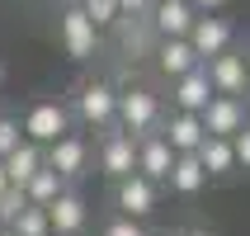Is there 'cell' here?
<instances>
[{"instance_id": "cell-1", "label": "cell", "mask_w": 250, "mask_h": 236, "mask_svg": "<svg viewBox=\"0 0 250 236\" xmlns=\"http://www.w3.org/2000/svg\"><path fill=\"white\" fill-rule=\"evenodd\" d=\"M66 109H71V123L104 132V128H113V113H118V90L109 81H76L66 95Z\"/></svg>"}, {"instance_id": "cell-2", "label": "cell", "mask_w": 250, "mask_h": 236, "mask_svg": "<svg viewBox=\"0 0 250 236\" xmlns=\"http://www.w3.org/2000/svg\"><path fill=\"white\" fill-rule=\"evenodd\" d=\"M95 166H99V175H104L109 184L123 180V175H132V170H137V137L123 132L118 123L104 128L99 142H95Z\"/></svg>"}, {"instance_id": "cell-3", "label": "cell", "mask_w": 250, "mask_h": 236, "mask_svg": "<svg viewBox=\"0 0 250 236\" xmlns=\"http://www.w3.org/2000/svg\"><path fill=\"white\" fill-rule=\"evenodd\" d=\"M42 161H47V166H52L66 184H76V180L90 175V166H95V147H90L81 132H62L57 142L42 147Z\"/></svg>"}, {"instance_id": "cell-4", "label": "cell", "mask_w": 250, "mask_h": 236, "mask_svg": "<svg viewBox=\"0 0 250 236\" xmlns=\"http://www.w3.org/2000/svg\"><path fill=\"white\" fill-rule=\"evenodd\" d=\"M19 128H24L28 142H38V147H47V142H57L62 132H71V109L66 99H33L24 109V118H19Z\"/></svg>"}, {"instance_id": "cell-5", "label": "cell", "mask_w": 250, "mask_h": 236, "mask_svg": "<svg viewBox=\"0 0 250 236\" xmlns=\"http://www.w3.org/2000/svg\"><path fill=\"white\" fill-rule=\"evenodd\" d=\"M161 99L151 95V90H142V85H132V90H118V113H113V123L123 128V132H132V137H142V132H156L161 128Z\"/></svg>"}, {"instance_id": "cell-6", "label": "cell", "mask_w": 250, "mask_h": 236, "mask_svg": "<svg viewBox=\"0 0 250 236\" xmlns=\"http://www.w3.org/2000/svg\"><path fill=\"white\" fill-rule=\"evenodd\" d=\"M156 203H161V184L146 180L142 170L113 180V213H123V217H151Z\"/></svg>"}, {"instance_id": "cell-7", "label": "cell", "mask_w": 250, "mask_h": 236, "mask_svg": "<svg viewBox=\"0 0 250 236\" xmlns=\"http://www.w3.org/2000/svg\"><path fill=\"white\" fill-rule=\"evenodd\" d=\"M57 33H62V47H66L71 62H90L99 52V28L90 24V14L81 5H66L62 19H57Z\"/></svg>"}, {"instance_id": "cell-8", "label": "cell", "mask_w": 250, "mask_h": 236, "mask_svg": "<svg viewBox=\"0 0 250 236\" xmlns=\"http://www.w3.org/2000/svg\"><path fill=\"white\" fill-rule=\"evenodd\" d=\"M47 227H52V236H85V227H90V203H85V194L76 184H66V189L47 203Z\"/></svg>"}, {"instance_id": "cell-9", "label": "cell", "mask_w": 250, "mask_h": 236, "mask_svg": "<svg viewBox=\"0 0 250 236\" xmlns=\"http://www.w3.org/2000/svg\"><path fill=\"white\" fill-rule=\"evenodd\" d=\"M198 118H203V132H208V137H236L250 113H246V99L241 95H212Z\"/></svg>"}, {"instance_id": "cell-10", "label": "cell", "mask_w": 250, "mask_h": 236, "mask_svg": "<svg viewBox=\"0 0 250 236\" xmlns=\"http://www.w3.org/2000/svg\"><path fill=\"white\" fill-rule=\"evenodd\" d=\"M203 71H208V81H212L217 95H246V90H250L246 57H241V52H217V57H208Z\"/></svg>"}, {"instance_id": "cell-11", "label": "cell", "mask_w": 250, "mask_h": 236, "mask_svg": "<svg viewBox=\"0 0 250 236\" xmlns=\"http://www.w3.org/2000/svg\"><path fill=\"white\" fill-rule=\"evenodd\" d=\"M175 156H180V151H175V147L161 137V128H156V132H142V137H137V170L146 175V180L166 184L170 166H175Z\"/></svg>"}, {"instance_id": "cell-12", "label": "cell", "mask_w": 250, "mask_h": 236, "mask_svg": "<svg viewBox=\"0 0 250 236\" xmlns=\"http://www.w3.org/2000/svg\"><path fill=\"white\" fill-rule=\"evenodd\" d=\"M198 10H194V0H156L151 5V19L146 24L161 33V38H184L189 28H194Z\"/></svg>"}, {"instance_id": "cell-13", "label": "cell", "mask_w": 250, "mask_h": 236, "mask_svg": "<svg viewBox=\"0 0 250 236\" xmlns=\"http://www.w3.org/2000/svg\"><path fill=\"white\" fill-rule=\"evenodd\" d=\"M184 38H189V47L208 62V57H217V52L231 47V24H227V19H212V14H198L194 28H189Z\"/></svg>"}, {"instance_id": "cell-14", "label": "cell", "mask_w": 250, "mask_h": 236, "mask_svg": "<svg viewBox=\"0 0 250 236\" xmlns=\"http://www.w3.org/2000/svg\"><path fill=\"white\" fill-rule=\"evenodd\" d=\"M217 95L212 90V81H208V71H203V62H198L194 71H184V76H175V109H184V113H203V104Z\"/></svg>"}, {"instance_id": "cell-15", "label": "cell", "mask_w": 250, "mask_h": 236, "mask_svg": "<svg viewBox=\"0 0 250 236\" xmlns=\"http://www.w3.org/2000/svg\"><path fill=\"white\" fill-rule=\"evenodd\" d=\"M161 137L170 142V147H175V151H198V142L208 137V132H203V118H198V113H184V109H175L170 113V118H161Z\"/></svg>"}, {"instance_id": "cell-16", "label": "cell", "mask_w": 250, "mask_h": 236, "mask_svg": "<svg viewBox=\"0 0 250 236\" xmlns=\"http://www.w3.org/2000/svg\"><path fill=\"white\" fill-rule=\"evenodd\" d=\"M203 57L189 47V38H161V47H156V66H161V76H184V71H194Z\"/></svg>"}, {"instance_id": "cell-17", "label": "cell", "mask_w": 250, "mask_h": 236, "mask_svg": "<svg viewBox=\"0 0 250 236\" xmlns=\"http://www.w3.org/2000/svg\"><path fill=\"white\" fill-rule=\"evenodd\" d=\"M166 184L175 189V194H184V198H194L203 184H208V170H203V161H198L194 151H184V156H175V166H170V175H166Z\"/></svg>"}, {"instance_id": "cell-18", "label": "cell", "mask_w": 250, "mask_h": 236, "mask_svg": "<svg viewBox=\"0 0 250 236\" xmlns=\"http://www.w3.org/2000/svg\"><path fill=\"white\" fill-rule=\"evenodd\" d=\"M194 156L203 161L208 180H222V175H231V170H236V151H231V137H203Z\"/></svg>"}, {"instance_id": "cell-19", "label": "cell", "mask_w": 250, "mask_h": 236, "mask_svg": "<svg viewBox=\"0 0 250 236\" xmlns=\"http://www.w3.org/2000/svg\"><path fill=\"white\" fill-rule=\"evenodd\" d=\"M62 189H66V180H62V175H57L47 161H42V166L24 180V198H28V203H38V208H47V203H52Z\"/></svg>"}, {"instance_id": "cell-20", "label": "cell", "mask_w": 250, "mask_h": 236, "mask_svg": "<svg viewBox=\"0 0 250 236\" xmlns=\"http://www.w3.org/2000/svg\"><path fill=\"white\" fill-rule=\"evenodd\" d=\"M0 166H5V175H10V184H24L28 175H33V170L42 166V147L38 142H19V147H14L10 156H5V161H0Z\"/></svg>"}, {"instance_id": "cell-21", "label": "cell", "mask_w": 250, "mask_h": 236, "mask_svg": "<svg viewBox=\"0 0 250 236\" xmlns=\"http://www.w3.org/2000/svg\"><path fill=\"white\" fill-rule=\"evenodd\" d=\"M10 227H14V236H52V227H47V208H38V203H24Z\"/></svg>"}, {"instance_id": "cell-22", "label": "cell", "mask_w": 250, "mask_h": 236, "mask_svg": "<svg viewBox=\"0 0 250 236\" xmlns=\"http://www.w3.org/2000/svg\"><path fill=\"white\" fill-rule=\"evenodd\" d=\"M81 10L90 14V24H95V28L118 24V0H81Z\"/></svg>"}, {"instance_id": "cell-23", "label": "cell", "mask_w": 250, "mask_h": 236, "mask_svg": "<svg viewBox=\"0 0 250 236\" xmlns=\"http://www.w3.org/2000/svg\"><path fill=\"white\" fill-rule=\"evenodd\" d=\"M24 142V128H19V113H0V161Z\"/></svg>"}, {"instance_id": "cell-24", "label": "cell", "mask_w": 250, "mask_h": 236, "mask_svg": "<svg viewBox=\"0 0 250 236\" xmlns=\"http://www.w3.org/2000/svg\"><path fill=\"white\" fill-rule=\"evenodd\" d=\"M99 236H146V227H142V217H123V213H113V217H104Z\"/></svg>"}, {"instance_id": "cell-25", "label": "cell", "mask_w": 250, "mask_h": 236, "mask_svg": "<svg viewBox=\"0 0 250 236\" xmlns=\"http://www.w3.org/2000/svg\"><path fill=\"white\" fill-rule=\"evenodd\" d=\"M24 203H28V198H24V184H5V194H0V227H10Z\"/></svg>"}, {"instance_id": "cell-26", "label": "cell", "mask_w": 250, "mask_h": 236, "mask_svg": "<svg viewBox=\"0 0 250 236\" xmlns=\"http://www.w3.org/2000/svg\"><path fill=\"white\" fill-rule=\"evenodd\" d=\"M231 151H236V170H250V118L241 128L236 137H231Z\"/></svg>"}, {"instance_id": "cell-27", "label": "cell", "mask_w": 250, "mask_h": 236, "mask_svg": "<svg viewBox=\"0 0 250 236\" xmlns=\"http://www.w3.org/2000/svg\"><path fill=\"white\" fill-rule=\"evenodd\" d=\"M156 0H118V14H151Z\"/></svg>"}, {"instance_id": "cell-28", "label": "cell", "mask_w": 250, "mask_h": 236, "mask_svg": "<svg viewBox=\"0 0 250 236\" xmlns=\"http://www.w3.org/2000/svg\"><path fill=\"white\" fill-rule=\"evenodd\" d=\"M5 184H10V175H5V166H0V194H5Z\"/></svg>"}, {"instance_id": "cell-29", "label": "cell", "mask_w": 250, "mask_h": 236, "mask_svg": "<svg viewBox=\"0 0 250 236\" xmlns=\"http://www.w3.org/2000/svg\"><path fill=\"white\" fill-rule=\"evenodd\" d=\"M180 236H208V232H203V227H194V232H180Z\"/></svg>"}, {"instance_id": "cell-30", "label": "cell", "mask_w": 250, "mask_h": 236, "mask_svg": "<svg viewBox=\"0 0 250 236\" xmlns=\"http://www.w3.org/2000/svg\"><path fill=\"white\" fill-rule=\"evenodd\" d=\"M241 57H246V76H250V47H246V52H241Z\"/></svg>"}, {"instance_id": "cell-31", "label": "cell", "mask_w": 250, "mask_h": 236, "mask_svg": "<svg viewBox=\"0 0 250 236\" xmlns=\"http://www.w3.org/2000/svg\"><path fill=\"white\" fill-rule=\"evenodd\" d=\"M0 236H14V227H0Z\"/></svg>"}, {"instance_id": "cell-32", "label": "cell", "mask_w": 250, "mask_h": 236, "mask_svg": "<svg viewBox=\"0 0 250 236\" xmlns=\"http://www.w3.org/2000/svg\"><path fill=\"white\" fill-rule=\"evenodd\" d=\"M246 113H250V90H246Z\"/></svg>"}, {"instance_id": "cell-33", "label": "cell", "mask_w": 250, "mask_h": 236, "mask_svg": "<svg viewBox=\"0 0 250 236\" xmlns=\"http://www.w3.org/2000/svg\"><path fill=\"white\" fill-rule=\"evenodd\" d=\"M0 81H5V62H0Z\"/></svg>"}, {"instance_id": "cell-34", "label": "cell", "mask_w": 250, "mask_h": 236, "mask_svg": "<svg viewBox=\"0 0 250 236\" xmlns=\"http://www.w3.org/2000/svg\"><path fill=\"white\" fill-rule=\"evenodd\" d=\"M175 236H180V232H175Z\"/></svg>"}]
</instances>
